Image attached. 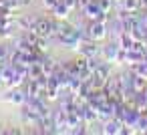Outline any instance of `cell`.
Segmentation results:
<instances>
[{"instance_id":"1","label":"cell","mask_w":147,"mask_h":135,"mask_svg":"<svg viewBox=\"0 0 147 135\" xmlns=\"http://www.w3.org/2000/svg\"><path fill=\"white\" fill-rule=\"evenodd\" d=\"M57 24H59V20L53 16V18H49V16H40L38 18V22H36V34H40V36H47V38H51V43H57Z\"/></svg>"},{"instance_id":"2","label":"cell","mask_w":147,"mask_h":135,"mask_svg":"<svg viewBox=\"0 0 147 135\" xmlns=\"http://www.w3.org/2000/svg\"><path fill=\"white\" fill-rule=\"evenodd\" d=\"M87 30H89V36H91L93 41H97V43H101V41H105V38L109 36L107 22H103V20H89Z\"/></svg>"},{"instance_id":"3","label":"cell","mask_w":147,"mask_h":135,"mask_svg":"<svg viewBox=\"0 0 147 135\" xmlns=\"http://www.w3.org/2000/svg\"><path fill=\"white\" fill-rule=\"evenodd\" d=\"M105 93L109 99H125L123 97V87H121V77L119 75H111L105 83Z\"/></svg>"},{"instance_id":"4","label":"cell","mask_w":147,"mask_h":135,"mask_svg":"<svg viewBox=\"0 0 147 135\" xmlns=\"http://www.w3.org/2000/svg\"><path fill=\"white\" fill-rule=\"evenodd\" d=\"M83 14H85L89 20H103V22H109V20H111V14H107V12L101 10V6H99L97 0L89 2V4L83 8Z\"/></svg>"},{"instance_id":"5","label":"cell","mask_w":147,"mask_h":135,"mask_svg":"<svg viewBox=\"0 0 147 135\" xmlns=\"http://www.w3.org/2000/svg\"><path fill=\"white\" fill-rule=\"evenodd\" d=\"M119 53H121V47H119V43L113 38L111 43H107V45H103L101 47V57L105 59V61H109V63H117V59H119Z\"/></svg>"},{"instance_id":"6","label":"cell","mask_w":147,"mask_h":135,"mask_svg":"<svg viewBox=\"0 0 147 135\" xmlns=\"http://www.w3.org/2000/svg\"><path fill=\"white\" fill-rule=\"evenodd\" d=\"M77 53L87 57V59H95V57H101V47H99L97 41H85V43L79 45Z\"/></svg>"},{"instance_id":"7","label":"cell","mask_w":147,"mask_h":135,"mask_svg":"<svg viewBox=\"0 0 147 135\" xmlns=\"http://www.w3.org/2000/svg\"><path fill=\"white\" fill-rule=\"evenodd\" d=\"M4 101L22 107V105L26 103V93H24V89H20V87H12V89H8V93L4 95Z\"/></svg>"},{"instance_id":"8","label":"cell","mask_w":147,"mask_h":135,"mask_svg":"<svg viewBox=\"0 0 147 135\" xmlns=\"http://www.w3.org/2000/svg\"><path fill=\"white\" fill-rule=\"evenodd\" d=\"M53 119H55V125H57V133H71V127H69L67 113H65L61 107L53 111Z\"/></svg>"},{"instance_id":"9","label":"cell","mask_w":147,"mask_h":135,"mask_svg":"<svg viewBox=\"0 0 147 135\" xmlns=\"http://www.w3.org/2000/svg\"><path fill=\"white\" fill-rule=\"evenodd\" d=\"M36 22H38V16H32V14H22L16 18V28L26 32V30H34L36 28Z\"/></svg>"},{"instance_id":"10","label":"cell","mask_w":147,"mask_h":135,"mask_svg":"<svg viewBox=\"0 0 147 135\" xmlns=\"http://www.w3.org/2000/svg\"><path fill=\"white\" fill-rule=\"evenodd\" d=\"M20 119H22V125H26V127H38L40 115H38V113H34L32 109H28L26 105H22V111H20Z\"/></svg>"},{"instance_id":"11","label":"cell","mask_w":147,"mask_h":135,"mask_svg":"<svg viewBox=\"0 0 147 135\" xmlns=\"http://www.w3.org/2000/svg\"><path fill=\"white\" fill-rule=\"evenodd\" d=\"M121 129H123V121H119L117 117H111V119H107L103 123L101 133H105V135H119Z\"/></svg>"},{"instance_id":"12","label":"cell","mask_w":147,"mask_h":135,"mask_svg":"<svg viewBox=\"0 0 147 135\" xmlns=\"http://www.w3.org/2000/svg\"><path fill=\"white\" fill-rule=\"evenodd\" d=\"M95 111H97V121H101V123H105L107 119L115 117V113H113V107H111V101H109V99H107L105 103L97 105V107H95Z\"/></svg>"},{"instance_id":"13","label":"cell","mask_w":147,"mask_h":135,"mask_svg":"<svg viewBox=\"0 0 147 135\" xmlns=\"http://www.w3.org/2000/svg\"><path fill=\"white\" fill-rule=\"evenodd\" d=\"M71 12H73V10H71V8H69L65 2H59V4H57V6L51 10V14H53L57 20H69Z\"/></svg>"},{"instance_id":"14","label":"cell","mask_w":147,"mask_h":135,"mask_svg":"<svg viewBox=\"0 0 147 135\" xmlns=\"http://www.w3.org/2000/svg\"><path fill=\"white\" fill-rule=\"evenodd\" d=\"M117 43H119V47L123 49V51H129V49H133V45H135V38H133V34L131 32H121L119 36H117Z\"/></svg>"},{"instance_id":"15","label":"cell","mask_w":147,"mask_h":135,"mask_svg":"<svg viewBox=\"0 0 147 135\" xmlns=\"http://www.w3.org/2000/svg\"><path fill=\"white\" fill-rule=\"evenodd\" d=\"M141 61H145L143 51H137V49H129V51H127V65H129V67H131V65H137V63H141Z\"/></svg>"},{"instance_id":"16","label":"cell","mask_w":147,"mask_h":135,"mask_svg":"<svg viewBox=\"0 0 147 135\" xmlns=\"http://www.w3.org/2000/svg\"><path fill=\"white\" fill-rule=\"evenodd\" d=\"M26 71H28V79H38V77L45 75V73H42V65H40V61L30 63V65L26 67Z\"/></svg>"},{"instance_id":"17","label":"cell","mask_w":147,"mask_h":135,"mask_svg":"<svg viewBox=\"0 0 147 135\" xmlns=\"http://www.w3.org/2000/svg\"><path fill=\"white\" fill-rule=\"evenodd\" d=\"M133 89H135V93H143L147 89V79L133 73Z\"/></svg>"},{"instance_id":"18","label":"cell","mask_w":147,"mask_h":135,"mask_svg":"<svg viewBox=\"0 0 147 135\" xmlns=\"http://www.w3.org/2000/svg\"><path fill=\"white\" fill-rule=\"evenodd\" d=\"M129 69H131L135 75H141V77L147 79V61H141V63H137V65H131Z\"/></svg>"},{"instance_id":"19","label":"cell","mask_w":147,"mask_h":135,"mask_svg":"<svg viewBox=\"0 0 147 135\" xmlns=\"http://www.w3.org/2000/svg\"><path fill=\"white\" fill-rule=\"evenodd\" d=\"M57 4H59V0H42V6H45L49 12H51V10L57 6Z\"/></svg>"},{"instance_id":"20","label":"cell","mask_w":147,"mask_h":135,"mask_svg":"<svg viewBox=\"0 0 147 135\" xmlns=\"http://www.w3.org/2000/svg\"><path fill=\"white\" fill-rule=\"evenodd\" d=\"M6 57H8V49H6L2 43H0V61H4Z\"/></svg>"},{"instance_id":"21","label":"cell","mask_w":147,"mask_h":135,"mask_svg":"<svg viewBox=\"0 0 147 135\" xmlns=\"http://www.w3.org/2000/svg\"><path fill=\"white\" fill-rule=\"evenodd\" d=\"M4 133H12V135L16 133V135H18V133H20V129H18V127H12V129H4Z\"/></svg>"},{"instance_id":"22","label":"cell","mask_w":147,"mask_h":135,"mask_svg":"<svg viewBox=\"0 0 147 135\" xmlns=\"http://www.w3.org/2000/svg\"><path fill=\"white\" fill-rule=\"evenodd\" d=\"M18 2H20V6H30L32 0H18Z\"/></svg>"},{"instance_id":"23","label":"cell","mask_w":147,"mask_h":135,"mask_svg":"<svg viewBox=\"0 0 147 135\" xmlns=\"http://www.w3.org/2000/svg\"><path fill=\"white\" fill-rule=\"evenodd\" d=\"M0 8H8V0H0Z\"/></svg>"},{"instance_id":"24","label":"cell","mask_w":147,"mask_h":135,"mask_svg":"<svg viewBox=\"0 0 147 135\" xmlns=\"http://www.w3.org/2000/svg\"><path fill=\"white\" fill-rule=\"evenodd\" d=\"M0 87H4V81H2V77H0Z\"/></svg>"}]
</instances>
